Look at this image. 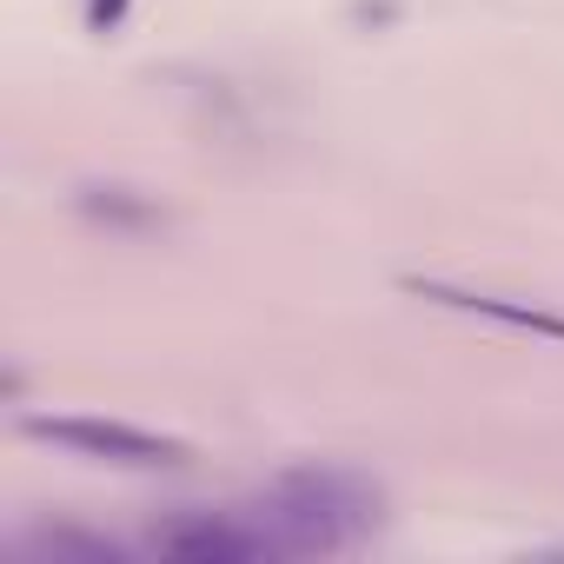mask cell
Listing matches in <instances>:
<instances>
[{"instance_id": "obj_1", "label": "cell", "mask_w": 564, "mask_h": 564, "mask_svg": "<svg viewBox=\"0 0 564 564\" xmlns=\"http://www.w3.org/2000/svg\"><path fill=\"white\" fill-rule=\"evenodd\" d=\"M246 518L272 538L279 557H333L386 524V491L346 465H293L246 505Z\"/></svg>"}, {"instance_id": "obj_2", "label": "cell", "mask_w": 564, "mask_h": 564, "mask_svg": "<svg viewBox=\"0 0 564 564\" xmlns=\"http://www.w3.org/2000/svg\"><path fill=\"white\" fill-rule=\"evenodd\" d=\"M21 432L41 438V445H67L80 458L120 465V471H166V465L193 458L186 438H166V432H147V425H120V419H47V412H28Z\"/></svg>"}, {"instance_id": "obj_3", "label": "cell", "mask_w": 564, "mask_h": 564, "mask_svg": "<svg viewBox=\"0 0 564 564\" xmlns=\"http://www.w3.org/2000/svg\"><path fill=\"white\" fill-rule=\"evenodd\" d=\"M153 551L166 557H186V564H259V557H279L272 538L239 511V518H213V511H186L173 524L153 531Z\"/></svg>"}, {"instance_id": "obj_4", "label": "cell", "mask_w": 564, "mask_h": 564, "mask_svg": "<svg viewBox=\"0 0 564 564\" xmlns=\"http://www.w3.org/2000/svg\"><path fill=\"white\" fill-rule=\"evenodd\" d=\"M405 293H419V300H432V306H452V313H471V319H491V326H511V333L557 339V346H564V313H551V306L505 300V293H471V286H445V279H405Z\"/></svg>"}, {"instance_id": "obj_5", "label": "cell", "mask_w": 564, "mask_h": 564, "mask_svg": "<svg viewBox=\"0 0 564 564\" xmlns=\"http://www.w3.org/2000/svg\"><path fill=\"white\" fill-rule=\"evenodd\" d=\"M80 206L94 219H113V226H153V206L147 199H127V186H87Z\"/></svg>"}, {"instance_id": "obj_6", "label": "cell", "mask_w": 564, "mask_h": 564, "mask_svg": "<svg viewBox=\"0 0 564 564\" xmlns=\"http://www.w3.org/2000/svg\"><path fill=\"white\" fill-rule=\"evenodd\" d=\"M41 557H87V564H120V544L107 538H80V531H41L34 538Z\"/></svg>"}, {"instance_id": "obj_7", "label": "cell", "mask_w": 564, "mask_h": 564, "mask_svg": "<svg viewBox=\"0 0 564 564\" xmlns=\"http://www.w3.org/2000/svg\"><path fill=\"white\" fill-rule=\"evenodd\" d=\"M127 14H133V0H87V28L94 34H113Z\"/></svg>"}]
</instances>
